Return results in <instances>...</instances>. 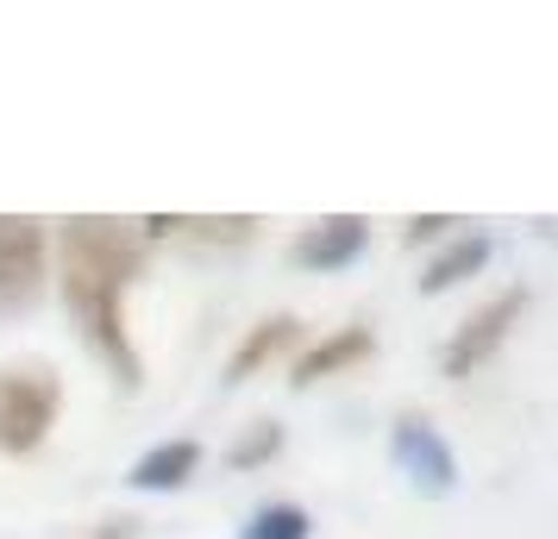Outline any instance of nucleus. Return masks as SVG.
Instances as JSON below:
<instances>
[{
	"mask_svg": "<svg viewBox=\"0 0 558 539\" xmlns=\"http://www.w3.org/2000/svg\"><path fill=\"white\" fill-rule=\"evenodd\" d=\"M57 295L76 339L88 345V358L101 364L120 389L145 383L138 345L126 333V289L145 277V238L132 220L113 213H76L57 220Z\"/></svg>",
	"mask_w": 558,
	"mask_h": 539,
	"instance_id": "f257e3e1",
	"label": "nucleus"
},
{
	"mask_svg": "<svg viewBox=\"0 0 558 539\" xmlns=\"http://www.w3.org/2000/svg\"><path fill=\"white\" fill-rule=\"evenodd\" d=\"M51 289V232L32 213H0V320H20Z\"/></svg>",
	"mask_w": 558,
	"mask_h": 539,
	"instance_id": "f03ea898",
	"label": "nucleus"
},
{
	"mask_svg": "<svg viewBox=\"0 0 558 539\" xmlns=\"http://www.w3.org/2000/svg\"><path fill=\"white\" fill-rule=\"evenodd\" d=\"M63 414V383L51 370H0V452L26 458L51 439Z\"/></svg>",
	"mask_w": 558,
	"mask_h": 539,
	"instance_id": "7ed1b4c3",
	"label": "nucleus"
},
{
	"mask_svg": "<svg viewBox=\"0 0 558 539\" xmlns=\"http://www.w3.org/2000/svg\"><path fill=\"white\" fill-rule=\"evenodd\" d=\"M521 314H527V289H502V295H489L464 327L452 333V345L439 352V370L452 377V383H464L477 364H489L496 352H502V339L521 327Z\"/></svg>",
	"mask_w": 558,
	"mask_h": 539,
	"instance_id": "20e7f679",
	"label": "nucleus"
},
{
	"mask_svg": "<svg viewBox=\"0 0 558 539\" xmlns=\"http://www.w3.org/2000/svg\"><path fill=\"white\" fill-rule=\"evenodd\" d=\"M389 452H396L402 477L421 489V495H452L458 489V458H452L446 433L433 427L427 414H402V420L389 427Z\"/></svg>",
	"mask_w": 558,
	"mask_h": 539,
	"instance_id": "39448f33",
	"label": "nucleus"
},
{
	"mask_svg": "<svg viewBox=\"0 0 558 539\" xmlns=\"http://www.w3.org/2000/svg\"><path fill=\"white\" fill-rule=\"evenodd\" d=\"M364 245H371V220H357V213H332V220H314V226L289 245V257H295L302 270H314V277H327V270L357 264Z\"/></svg>",
	"mask_w": 558,
	"mask_h": 539,
	"instance_id": "423d86ee",
	"label": "nucleus"
},
{
	"mask_svg": "<svg viewBox=\"0 0 558 539\" xmlns=\"http://www.w3.org/2000/svg\"><path fill=\"white\" fill-rule=\"evenodd\" d=\"M371 352H377V333L371 327H339V333H327L320 345H307L302 358H295V377L289 383L307 389V383H320V377H339V370L364 364Z\"/></svg>",
	"mask_w": 558,
	"mask_h": 539,
	"instance_id": "0eeeda50",
	"label": "nucleus"
},
{
	"mask_svg": "<svg viewBox=\"0 0 558 539\" xmlns=\"http://www.w3.org/2000/svg\"><path fill=\"white\" fill-rule=\"evenodd\" d=\"M195 470H202V445H195V439H163V445H151V452L132 458L126 483L151 489V495H170V489H182Z\"/></svg>",
	"mask_w": 558,
	"mask_h": 539,
	"instance_id": "6e6552de",
	"label": "nucleus"
},
{
	"mask_svg": "<svg viewBox=\"0 0 558 539\" xmlns=\"http://www.w3.org/2000/svg\"><path fill=\"white\" fill-rule=\"evenodd\" d=\"M295 339H302V320H295V314H270V320H257L252 333L239 339V352L227 358V383H245V377H257V370H264L270 358H282Z\"/></svg>",
	"mask_w": 558,
	"mask_h": 539,
	"instance_id": "1a4fd4ad",
	"label": "nucleus"
},
{
	"mask_svg": "<svg viewBox=\"0 0 558 539\" xmlns=\"http://www.w3.org/2000/svg\"><path fill=\"white\" fill-rule=\"evenodd\" d=\"M489 252H496V245H489L483 232H464V238H452V245H446V252L427 264V277H421V295H446V289H458L464 277H477L483 264H489Z\"/></svg>",
	"mask_w": 558,
	"mask_h": 539,
	"instance_id": "9d476101",
	"label": "nucleus"
},
{
	"mask_svg": "<svg viewBox=\"0 0 558 539\" xmlns=\"http://www.w3.org/2000/svg\"><path fill=\"white\" fill-rule=\"evenodd\" d=\"M239 539H314V520H307V509H295V502H264V509L245 520Z\"/></svg>",
	"mask_w": 558,
	"mask_h": 539,
	"instance_id": "9b49d317",
	"label": "nucleus"
},
{
	"mask_svg": "<svg viewBox=\"0 0 558 539\" xmlns=\"http://www.w3.org/2000/svg\"><path fill=\"white\" fill-rule=\"evenodd\" d=\"M282 452V427L277 420H257L252 433H239L227 445V470H257V464H270Z\"/></svg>",
	"mask_w": 558,
	"mask_h": 539,
	"instance_id": "f8f14e48",
	"label": "nucleus"
},
{
	"mask_svg": "<svg viewBox=\"0 0 558 539\" xmlns=\"http://www.w3.org/2000/svg\"><path fill=\"white\" fill-rule=\"evenodd\" d=\"M189 232L202 238V245H245L257 232L252 213H220V220H189Z\"/></svg>",
	"mask_w": 558,
	"mask_h": 539,
	"instance_id": "ddd939ff",
	"label": "nucleus"
},
{
	"mask_svg": "<svg viewBox=\"0 0 558 539\" xmlns=\"http://www.w3.org/2000/svg\"><path fill=\"white\" fill-rule=\"evenodd\" d=\"M446 226H458L452 213H421V220H408V232H402V238H408V245H421V238H439Z\"/></svg>",
	"mask_w": 558,
	"mask_h": 539,
	"instance_id": "4468645a",
	"label": "nucleus"
},
{
	"mask_svg": "<svg viewBox=\"0 0 558 539\" xmlns=\"http://www.w3.org/2000/svg\"><path fill=\"white\" fill-rule=\"evenodd\" d=\"M82 539H138V520L132 514H113L107 527H95V534H82Z\"/></svg>",
	"mask_w": 558,
	"mask_h": 539,
	"instance_id": "2eb2a0df",
	"label": "nucleus"
}]
</instances>
